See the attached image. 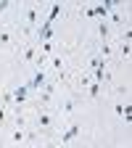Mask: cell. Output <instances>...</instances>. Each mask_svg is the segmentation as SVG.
I'll use <instances>...</instances> for the list:
<instances>
[{"label": "cell", "mask_w": 132, "mask_h": 148, "mask_svg": "<svg viewBox=\"0 0 132 148\" xmlns=\"http://www.w3.org/2000/svg\"><path fill=\"white\" fill-rule=\"evenodd\" d=\"M90 66H92V74H95V79L92 82H103V77H106V58H101V56H92L90 58Z\"/></svg>", "instance_id": "1"}, {"label": "cell", "mask_w": 132, "mask_h": 148, "mask_svg": "<svg viewBox=\"0 0 132 148\" xmlns=\"http://www.w3.org/2000/svg\"><path fill=\"white\" fill-rule=\"evenodd\" d=\"M27 95H29V85H18V87L11 92V101L16 103V111H18V106L27 101Z\"/></svg>", "instance_id": "2"}, {"label": "cell", "mask_w": 132, "mask_h": 148, "mask_svg": "<svg viewBox=\"0 0 132 148\" xmlns=\"http://www.w3.org/2000/svg\"><path fill=\"white\" fill-rule=\"evenodd\" d=\"M50 32H53V21H48V18H45V21L40 24V29L34 32V37H37V45H40V42H45V40H50Z\"/></svg>", "instance_id": "3"}, {"label": "cell", "mask_w": 132, "mask_h": 148, "mask_svg": "<svg viewBox=\"0 0 132 148\" xmlns=\"http://www.w3.org/2000/svg\"><path fill=\"white\" fill-rule=\"evenodd\" d=\"M37 11H40V5H37V3H32V5L27 8V32H32L34 24H37Z\"/></svg>", "instance_id": "4"}, {"label": "cell", "mask_w": 132, "mask_h": 148, "mask_svg": "<svg viewBox=\"0 0 132 148\" xmlns=\"http://www.w3.org/2000/svg\"><path fill=\"white\" fill-rule=\"evenodd\" d=\"M27 85H29V90H40V87L45 85V71H42V69H37V71H34V77H32Z\"/></svg>", "instance_id": "5"}, {"label": "cell", "mask_w": 132, "mask_h": 148, "mask_svg": "<svg viewBox=\"0 0 132 148\" xmlns=\"http://www.w3.org/2000/svg\"><path fill=\"white\" fill-rule=\"evenodd\" d=\"M37 127H42L45 132L53 127V116L48 114V111H37Z\"/></svg>", "instance_id": "6"}, {"label": "cell", "mask_w": 132, "mask_h": 148, "mask_svg": "<svg viewBox=\"0 0 132 148\" xmlns=\"http://www.w3.org/2000/svg\"><path fill=\"white\" fill-rule=\"evenodd\" d=\"M79 132H82V127H79V124H71V127L66 130V132L61 135V143H69V140H74V138H77Z\"/></svg>", "instance_id": "7"}, {"label": "cell", "mask_w": 132, "mask_h": 148, "mask_svg": "<svg viewBox=\"0 0 132 148\" xmlns=\"http://www.w3.org/2000/svg\"><path fill=\"white\" fill-rule=\"evenodd\" d=\"M24 58L34 66V58H37V45H27V48H24Z\"/></svg>", "instance_id": "8"}, {"label": "cell", "mask_w": 132, "mask_h": 148, "mask_svg": "<svg viewBox=\"0 0 132 148\" xmlns=\"http://www.w3.org/2000/svg\"><path fill=\"white\" fill-rule=\"evenodd\" d=\"M116 114H122L124 122H129V116H132V106H129V103H124V106L119 103V106H116Z\"/></svg>", "instance_id": "9"}, {"label": "cell", "mask_w": 132, "mask_h": 148, "mask_svg": "<svg viewBox=\"0 0 132 148\" xmlns=\"http://www.w3.org/2000/svg\"><path fill=\"white\" fill-rule=\"evenodd\" d=\"M98 32H101V40L106 42V40H108V32H111V29H108V24H106V21H98Z\"/></svg>", "instance_id": "10"}, {"label": "cell", "mask_w": 132, "mask_h": 148, "mask_svg": "<svg viewBox=\"0 0 132 148\" xmlns=\"http://www.w3.org/2000/svg\"><path fill=\"white\" fill-rule=\"evenodd\" d=\"M61 13V3H55L53 8H50V16H48V21H55V16Z\"/></svg>", "instance_id": "11"}, {"label": "cell", "mask_w": 132, "mask_h": 148, "mask_svg": "<svg viewBox=\"0 0 132 148\" xmlns=\"http://www.w3.org/2000/svg\"><path fill=\"white\" fill-rule=\"evenodd\" d=\"M98 95H101V85L92 82V85H90V98H98Z\"/></svg>", "instance_id": "12"}, {"label": "cell", "mask_w": 132, "mask_h": 148, "mask_svg": "<svg viewBox=\"0 0 132 148\" xmlns=\"http://www.w3.org/2000/svg\"><path fill=\"white\" fill-rule=\"evenodd\" d=\"M24 138H27V132H24V130H18V127H16V130H13V140H16V143H21Z\"/></svg>", "instance_id": "13"}, {"label": "cell", "mask_w": 132, "mask_h": 148, "mask_svg": "<svg viewBox=\"0 0 132 148\" xmlns=\"http://www.w3.org/2000/svg\"><path fill=\"white\" fill-rule=\"evenodd\" d=\"M42 45V53H53V42L50 40H45V42H40Z\"/></svg>", "instance_id": "14"}, {"label": "cell", "mask_w": 132, "mask_h": 148, "mask_svg": "<svg viewBox=\"0 0 132 148\" xmlns=\"http://www.w3.org/2000/svg\"><path fill=\"white\" fill-rule=\"evenodd\" d=\"M0 42H3V45H11V34L8 32H0Z\"/></svg>", "instance_id": "15"}, {"label": "cell", "mask_w": 132, "mask_h": 148, "mask_svg": "<svg viewBox=\"0 0 132 148\" xmlns=\"http://www.w3.org/2000/svg\"><path fill=\"white\" fill-rule=\"evenodd\" d=\"M64 111H66V114H69V111H74V98H69V101L64 103Z\"/></svg>", "instance_id": "16"}, {"label": "cell", "mask_w": 132, "mask_h": 148, "mask_svg": "<svg viewBox=\"0 0 132 148\" xmlns=\"http://www.w3.org/2000/svg\"><path fill=\"white\" fill-rule=\"evenodd\" d=\"M8 5H11V3H8V0H3V3H0V13H3V11L8 8Z\"/></svg>", "instance_id": "17"}, {"label": "cell", "mask_w": 132, "mask_h": 148, "mask_svg": "<svg viewBox=\"0 0 132 148\" xmlns=\"http://www.w3.org/2000/svg\"><path fill=\"white\" fill-rule=\"evenodd\" d=\"M3 119H5V111H3V106H0V124H3Z\"/></svg>", "instance_id": "18"}]
</instances>
